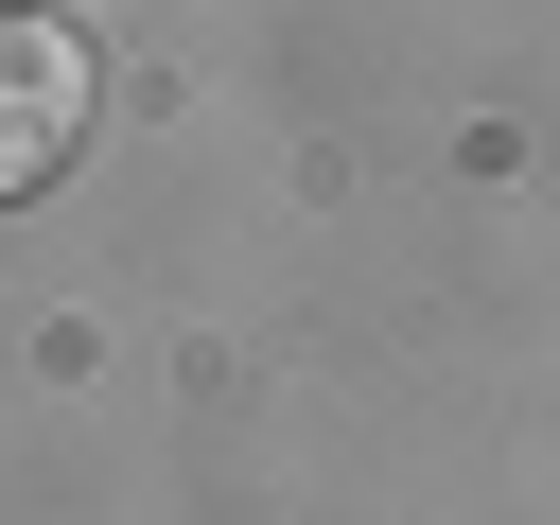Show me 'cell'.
<instances>
[{
    "mask_svg": "<svg viewBox=\"0 0 560 525\" xmlns=\"http://www.w3.org/2000/svg\"><path fill=\"white\" fill-rule=\"evenodd\" d=\"M70 140H88V52L52 18H0V192H35Z\"/></svg>",
    "mask_w": 560,
    "mask_h": 525,
    "instance_id": "6da1fadb",
    "label": "cell"
}]
</instances>
